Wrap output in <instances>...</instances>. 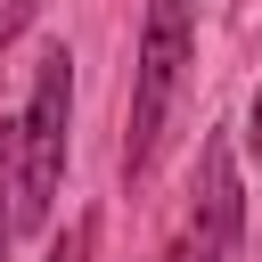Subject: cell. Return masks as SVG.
<instances>
[{"mask_svg": "<svg viewBox=\"0 0 262 262\" xmlns=\"http://www.w3.org/2000/svg\"><path fill=\"white\" fill-rule=\"evenodd\" d=\"M66 123H74V57H66V49H41V66H33V98H25V115L8 123V131H16L8 237L49 229V213H57V180H66Z\"/></svg>", "mask_w": 262, "mask_h": 262, "instance_id": "1", "label": "cell"}, {"mask_svg": "<svg viewBox=\"0 0 262 262\" xmlns=\"http://www.w3.org/2000/svg\"><path fill=\"white\" fill-rule=\"evenodd\" d=\"M196 66V0H147V25H139V66H131V131H123V180H147L156 172V147H164V123H172V98Z\"/></svg>", "mask_w": 262, "mask_h": 262, "instance_id": "2", "label": "cell"}, {"mask_svg": "<svg viewBox=\"0 0 262 262\" xmlns=\"http://www.w3.org/2000/svg\"><path fill=\"white\" fill-rule=\"evenodd\" d=\"M237 237H246V196H237L229 147L205 139V156H196V221L180 229L172 262H237Z\"/></svg>", "mask_w": 262, "mask_h": 262, "instance_id": "3", "label": "cell"}, {"mask_svg": "<svg viewBox=\"0 0 262 262\" xmlns=\"http://www.w3.org/2000/svg\"><path fill=\"white\" fill-rule=\"evenodd\" d=\"M0 196H16V131L0 123ZM0 262H8V205H0Z\"/></svg>", "mask_w": 262, "mask_h": 262, "instance_id": "4", "label": "cell"}, {"mask_svg": "<svg viewBox=\"0 0 262 262\" xmlns=\"http://www.w3.org/2000/svg\"><path fill=\"white\" fill-rule=\"evenodd\" d=\"M82 246H90V221H74V229H66V246H57L49 262H82Z\"/></svg>", "mask_w": 262, "mask_h": 262, "instance_id": "5", "label": "cell"}, {"mask_svg": "<svg viewBox=\"0 0 262 262\" xmlns=\"http://www.w3.org/2000/svg\"><path fill=\"white\" fill-rule=\"evenodd\" d=\"M246 147L262 156V90H254V115H246Z\"/></svg>", "mask_w": 262, "mask_h": 262, "instance_id": "6", "label": "cell"}, {"mask_svg": "<svg viewBox=\"0 0 262 262\" xmlns=\"http://www.w3.org/2000/svg\"><path fill=\"white\" fill-rule=\"evenodd\" d=\"M164 262H172V254H164Z\"/></svg>", "mask_w": 262, "mask_h": 262, "instance_id": "7", "label": "cell"}]
</instances>
